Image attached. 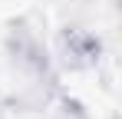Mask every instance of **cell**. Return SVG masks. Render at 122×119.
Listing matches in <instances>:
<instances>
[{
    "mask_svg": "<svg viewBox=\"0 0 122 119\" xmlns=\"http://www.w3.org/2000/svg\"><path fill=\"white\" fill-rule=\"evenodd\" d=\"M50 119H92L89 116V109L82 106L76 96H56V103H53V113H50Z\"/></svg>",
    "mask_w": 122,
    "mask_h": 119,
    "instance_id": "3",
    "label": "cell"
},
{
    "mask_svg": "<svg viewBox=\"0 0 122 119\" xmlns=\"http://www.w3.org/2000/svg\"><path fill=\"white\" fill-rule=\"evenodd\" d=\"M3 46H7V56H10V63H13V70L23 73L30 83H56L50 50H46V43L40 40V33H36L26 20L10 23Z\"/></svg>",
    "mask_w": 122,
    "mask_h": 119,
    "instance_id": "1",
    "label": "cell"
},
{
    "mask_svg": "<svg viewBox=\"0 0 122 119\" xmlns=\"http://www.w3.org/2000/svg\"><path fill=\"white\" fill-rule=\"evenodd\" d=\"M56 53H60L66 70H92V66H99V60H102V40L92 30L66 27V30H60Z\"/></svg>",
    "mask_w": 122,
    "mask_h": 119,
    "instance_id": "2",
    "label": "cell"
}]
</instances>
